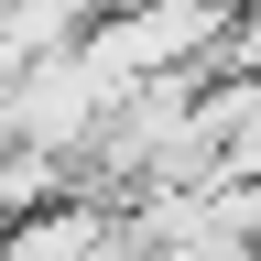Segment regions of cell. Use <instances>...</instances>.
I'll use <instances>...</instances> for the list:
<instances>
[{
	"label": "cell",
	"instance_id": "6da1fadb",
	"mask_svg": "<svg viewBox=\"0 0 261 261\" xmlns=\"http://www.w3.org/2000/svg\"><path fill=\"white\" fill-rule=\"evenodd\" d=\"M98 11H109V0H11V11H0V76H22V65H44L65 44H87Z\"/></svg>",
	"mask_w": 261,
	"mask_h": 261
},
{
	"label": "cell",
	"instance_id": "7a4b0ae2",
	"mask_svg": "<svg viewBox=\"0 0 261 261\" xmlns=\"http://www.w3.org/2000/svg\"><path fill=\"white\" fill-rule=\"evenodd\" d=\"M109 11H120V0H109Z\"/></svg>",
	"mask_w": 261,
	"mask_h": 261
}]
</instances>
